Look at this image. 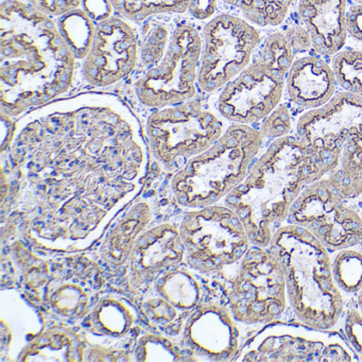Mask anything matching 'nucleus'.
<instances>
[{
  "instance_id": "nucleus-21",
  "label": "nucleus",
  "mask_w": 362,
  "mask_h": 362,
  "mask_svg": "<svg viewBox=\"0 0 362 362\" xmlns=\"http://www.w3.org/2000/svg\"><path fill=\"white\" fill-rule=\"evenodd\" d=\"M237 8L245 18L260 27L277 26L285 21L294 0H222Z\"/></svg>"
},
{
  "instance_id": "nucleus-26",
  "label": "nucleus",
  "mask_w": 362,
  "mask_h": 362,
  "mask_svg": "<svg viewBox=\"0 0 362 362\" xmlns=\"http://www.w3.org/2000/svg\"><path fill=\"white\" fill-rule=\"evenodd\" d=\"M42 13L58 18L73 10L81 8L82 0H25Z\"/></svg>"
},
{
  "instance_id": "nucleus-8",
  "label": "nucleus",
  "mask_w": 362,
  "mask_h": 362,
  "mask_svg": "<svg viewBox=\"0 0 362 362\" xmlns=\"http://www.w3.org/2000/svg\"><path fill=\"white\" fill-rule=\"evenodd\" d=\"M202 52L203 35L194 24L180 23L173 27L160 60L129 78L137 103L156 110L194 98Z\"/></svg>"
},
{
  "instance_id": "nucleus-14",
  "label": "nucleus",
  "mask_w": 362,
  "mask_h": 362,
  "mask_svg": "<svg viewBox=\"0 0 362 362\" xmlns=\"http://www.w3.org/2000/svg\"><path fill=\"white\" fill-rule=\"evenodd\" d=\"M141 39L132 22L113 16L96 26L90 52L80 63L86 86L103 88L129 79L139 64Z\"/></svg>"
},
{
  "instance_id": "nucleus-2",
  "label": "nucleus",
  "mask_w": 362,
  "mask_h": 362,
  "mask_svg": "<svg viewBox=\"0 0 362 362\" xmlns=\"http://www.w3.org/2000/svg\"><path fill=\"white\" fill-rule=\"evenodd\" d=\"M80 62L59 31L56 18L23 0L0 6L1 114H24L75 90Z\"/></svg>"
},
{
  "instance_id": "nucleus-17",
  "label": "nucleus",
  "mask_w": 362,
  "mask_h": 362,
  "mask_svg": "<svg viewBox=\"0 0 362 362\" xmlns=\"http://www.w3.org/2000/svg\"><path fill=\"white\" fill-rule=\"evenodd\" d=\"M334 69L317 57L298 59L286 76L290 100L302 109L313 110L326 105L336 92Z\"/></svg>"
},
{
  "instance_id": "nucleus-15",
  "label": "nucleus",
  "mask_w": 362,
  "mask_h": 362,
  "mask_svg": "<svg viewBox=\"0 0 362 362\" xmlns=\"http://www.w3.org/2000/svg\"><path fill=\"white\" fill-rule=\"evenodd\" d=\"M284 88L285 77L256 59L222 88L216 109L233 124H255L279 107Z\"/></svg>"
},
{
  "instance_id": "nucleus-31",
  "label": "nucleus",
  "mask_w": 362,
  "mask_h": 362,
  "mask_svg": "<svg viewBox=\"0 0 362 362\" xmlns=\"http://www.w3.org/2000/svg\"><path fill=\"white\" fill-rule=\"evenodd\" d=\"M355 3H357L358 5L362 6V0H353Z\"/></svg>"
},
{
  "instance_id": "nucleus-30",
  "label": "nucleus",
  "mask_w": 362,
  "mask_h": 362,
  "mask_svg": "<svg viewBox=\"0 0 362 362\" xmlns=\"http://www.w3.org/2000/svg\"><path fill=\"white\" fill-rule=\"evenodd\" d=\"M358 306H359L360 313H362V289L358 292Z\"/></svg>"
},
{
  "instance_id": "nucleus-6",
  "label": "nucleus",
  "mask_w": 362,
  "mask_h": 362,
  "mask_svg": "<svg viewBox=\"0 0 362 362\" xmlns=\"http://www.w3.org/2000/svg\"><path fill=\"white\" fill-rule=\"evenodd\" d=\"M264 136L250 124H233L209 149L187 160L171 180L182 205L202 209L216 204L247 177Z\"/></svg>"
},
{
  "instance_id": "nucleus-18",
  "label": "nucleus",
  "mask_w": 362,
  "mask_h": 362,
  "mask_svg": "<svg viewBox=\"0 0 362 362\" xmlns=\"http://www.w3.org/2000/svg\"><path fill=\"white\" fill-rule=\"evenodd\" d=\"M311 47L313 43L307 29L290 26L269 35L257 59L286 77L296 62V57Z\"/></svg>"
},
{
  "instance_id": "nucleus-11",
  "label": "nucleus",
  "mask_w": 362,
  "mask_h": 362,
  "mask_svg": "<svg viewBox=\"0 0 362 362\" xmlns=\"http://www.w3.org/2000/svg\"><path fill=\"white\" fill-rule=\"evenodd\" d=\"M327 177L313 182L294 202L288 223L310 232L329 252L362 245V216Z\"/></svg>"
},
{
  "instance_id": "nucleus-23",
  "label": "nucleus",
  "mask_w": 362,
  "mask_h": 362,
  "mask_svg": "<svg viewBox=\"0 0 362 362\" xmlns=\"http://www.w3.org/2000/svg\"><path fill=\"white\" fill-rule=\"evenodd\" d=\"M332 69L341 88L362 97V52H340L334 59Z\"/></svg>"
},
{
  "instance_id": "nucleus-16",
  "label": "nucleus",
  "mask_w": 362,
  "mask_h": 362,
  "mask_svg": "<svg viewBox=\"0 0 362 362\" xmlns=\"http://www.w3.org/2000/svg\"><path fill=\"white\" fill-rule=\"evenodd\" d=\"M347 0H300L298 13L321 56L338 54L347 37Z\"/></svg>"
},
{
  "instance_id": "nucleus-19",
  "label": "nucleus",
  "mask_w": 362,
  "mask_h": 362,
  "mask_svg": "<svg viewBox=\"0 0 362 362\" xmlns=\"http://www.w3.org/2000/svg\"><path fill=\"white\" fill-rule=\"evenodd\" d=\"M59 31L78 61H83L90 52L96 31V23L82 8L56 18Z\"/></svg>"
},
{
  "instance_id": "nucleus-10",
  "label": "nucleus",
  "mask_w": 362,
  "mask_h": 362,
  "mask_svg": "<svg viewBox=\"0 0 362 362\" xmlns=\"http://www.w3.org/2000/svg\"><path fill=\"white\" fill-rule=\"evenodd\" d=\"M237 321L266 325L287 309V285L279 260L268 247H252L241 259L228 296Z\"/></svg>"
},
{
  "instance_id": "nucleus-3",
  "label": "nucleus",
  "mask_w": 362,
  "mask_h": 362,
  "mask_svg": "<svg viewBox=\"0 0 362 362\" xmlns=\"http://www.w3.org/2000/svg\"><path fill=\"white\" fill-rule=\"evenodd\" d=\"M326 177L311 150L293 135L275 139L226 196L254 247H268L303 190Z\"/></svg>"
},
{
  "instance_id": "nucleus-9",
  "label": "nucleus",
  "mask_w": 362,
  "mask_h": 362,
  "mask_svg": "<svg viewBox=\"0 0 362 362\" xmlns=\"http://www.w3.org/2000/svg\"><path fill=\"white\" fill-rule=\"evenodd\" d=\"M237 360L260 362H357L343 334L302 323L273 321L241 346Z\"/></svg>"
},
{
  "instance_id": "nucleus-12",
  "label": "nucleus",
  "mask_w": 362,
  "mask_h": 362,
  "mask_svg": "<svg viewBox=\"0 0 362 362\" xmlns=\"http://www.w3.org/2000/svg\"><path fill=\"white\" fill-rule=\"evenodd\" d=\"M202 35L198 86L205 94H214L249 66L260 35L247 21L222 13L205 25Z\"/></svg>"
},
{
  "instance_id": "nucleus-1",
  "label": "nucleus",
  "mask_w": 362,
  "mask_h": 362,
  "mask_svg": "<svg viewBox=\"0 0 362 362\" xmlns=\"http://www.w3.org/2000/svg\"><path fill=\"white\" fill-rule=\"evenodd\" d=\"M3 149L9 183L52 203L117 202L139 192L147 169L139 118L111 93L67 96L24 114Z\"/></svg>"
},
{
  "instance_id": "nucleus-13",
  "label": "nucleus",
  "mask_w": 362,
  "mask_h": 362,
  "mask_svg": "<svg viewBox=\"0 0 362 362\" xmlns=\"http://www.w3.org/2000/svg\"><path fill=\"white\" fill-rule=\"evenodd\" d=\"M181 236L189 257L209 271L236 264L252 245L240 218L226 205H209L189 214Z\"/></svg>"
},
{
  "instance_id": "nucleus-24",
  "label": "nucleus",
  "mask_w": 362,
  "mask_h": 362,
  "mask_svg": "<svg viewBox=\"0 0 362 362\" xmlns=\"http://www.w3.org/2000/svg\"><path fill=\"white\" fill-rule=\"evenodd\" d=\"M292 129L291 115L286 105H279L260 124V133L266 139L287 136Z\"/></svg>"
},
{
  "instance_id": "nucleus-22",
  "label": "nucleus",
  "mask_w": 362,
  "mask_h": 362,
  "mask_svg": "<svg viewBox=\"0 0 362 362\" xmlns=\"http://www.w3.org/2000/svg\"><path fill=\"white\" fill-rule=\"evenodd\" d=\"M332 275L341 291L358 293L362 289V252L356 247L340 250L332 259Z\"/></svg>"
},
{
  "instance_id": "nucleus-27",
  "label": "nucleus",
  "mask_w": 362,
  "mask_h": 362,
  "mask_svg": "<svg viewBox=\"0 0 362 362\" xmlns=\"http://www.w3.org/2000/svg\"><path fill=\"white\" fill-rule=\"evenodd\" d=\"M82 9L96 24L114 16L112 0H82Z\"/></svg>"
},
{
  "instance_id": "nucleus-5",
  "label": "nucleus",
  "mask_w": 362,
  "mask_h": 362,
  "mask_svg": "<svg viewBox=\"0 0 362 362\" xmlns=\"http://www.w3.org/2000/svg\"><path fill=\"white\" fill-rule=\"evenodd\" d=\"M296 132L347 200L361 196V96L338 93L326 105L302 115Z\"/></svg>"
},
{
  "instance_id": "nucleus-28",
  "label": "nucleus",
  "mask_w": 362,
  "mask_h": 362,
  "mask_svg": "<svg viewBox=\"0 0 362 362\" xmlns=\"http://www.w3.org/2000/svg\"><path fill=\"white\" fill-rule=\"evenodd\" d=\"M217 4L218 0H192L188 12L196 20H209L217 11Z\"/></svg>"
},
{
  "instance_id": "nucleus-25",
  "label": "nucleus",
  "mask_w": 362,
  "mask_h": 362,
  "mask_svg": "<svg viewBox=\"0 0 362 362\" xmlns=\"http://www.w3.org/2000/svg\"><path fill=\"white\" fill-rule=\"evenodd\" d=\"M343 336L362 360V313L360 310L351 308L346 311L343 320Z\"/></svg>"
},
{
  "instance_id": "nucleus-20",
  "label": "nucleus",
  "mask_w": 362,
  "mask_h": 362,
  "mask_svg": "<svg viewBox=\"0 0 362 362\" xmlns=\"http://www.w3.org/2000/svg\"><path fill=\"white\" fill-rule=\"evenodd\" d=\"M192 0H112L116 14L132 23H141L152 16L184 14Z\"/></svg>"
},
{
  "instance_id": "nucleus-4",
  "label": "nucleus",
  "mask_w": 362,
  "mask_h": 362,
  "mask_svg": "<svg viewBox=\"0 0 362 362\" xmlns=\"http://www.w3.org/2000/svg\"><path fill=\"white\" fill-rule=\"evenodd\" d=\"M268 249L283 268L288 300L298 321L334 329L344 310V298L332 275L329 251L302 226L284 224Z\"/></svg>"
},
{
  "instance_id": "nucleus-7",
  "label": "nucleus",
  "mask_w": 362,
  "mask_h": 362,
  "mask_svg": "<svg viewBox=\"0 0 362 362\" xmlns=\"http://www.w3.org/2000/svg\"><path fill=\"white\" fill-rule=\"evenodd\" d=\"M224 120L194 97L153 110L146 122V136L153 158L167 170H180L221 139L226 131Z\"/></svg>"
},
{
  "instance_id": "nucleus-29",
  "label": "nucleus",
  "mask_w": 362,
  "mask_h": 362,
  "mask_svg": "<svg viewBox=\"0 0 362 362\" xmlns=\"http://www.w3.org/2000/svg\"><path fill=\"white\" fill-rule=\"evenodd\" d=\"M347 33L362 43V6H353L347 12Z\"/></svg>"
}]
</instances>
